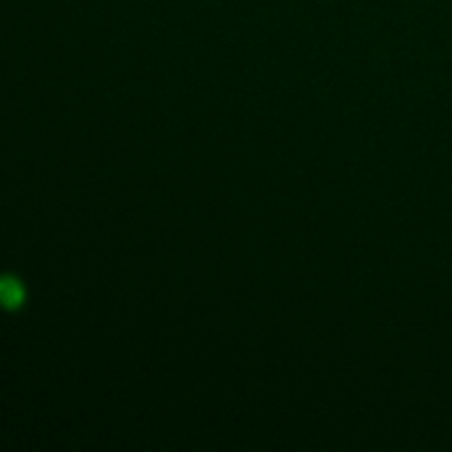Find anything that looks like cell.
<instances>
[{
  "instance_id": "cell-1",
  "label": "cell",
  "mask_w": 452,
  "mask_h": 452,
  "mask_svg": "<svg viewBox=\"0 0 452 452\" xmlns=\"http://www.w3.org/2000/svg\"><path fill=\"white\" fill-rule=\"evenodd\" d=\"M0 303L5 307H18L23 303V287L11 278H3L0 281Z\"/></svg>"
}]
</instances>
